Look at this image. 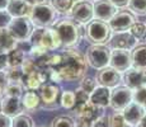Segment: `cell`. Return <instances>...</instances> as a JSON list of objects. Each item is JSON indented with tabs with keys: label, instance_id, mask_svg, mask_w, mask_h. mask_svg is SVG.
<instances>
[{
	"label": "cell",
	"instance_id": "1",
	"mask_svg": "<svg viewBox=\"0 0 146 127\" xmlns=\"http://www.w3.org/2000/svg\"><path fill=\"white\" fill-rule=\"evenodd\" d=\"M88 63L83 53L76 50H66L50 56V79L53 83L61 81H80L88 70Z\"/></svg>",
	"mask_w": 146,
	"mask_h": 127
},
{
	"label": "cell",
	"instance_id": "2",
	"mask_svg": "<svg viewBox=\"0 0 146 127\" xmlns=\"http://www.w3.org/2000/svg\"><path fill=\"white\" fill-rule=\"evenodd\" d=\"M57 32L62 47H74L80 42L81 37L85 35L84 25L78 23L72 18H64L58 21L53 27Z\"/></svg>",
	"mask_w": 146,
	"mask_h": 127
},
{
	"label": "cell",
	"instance_id": "3",
	"mask_svg": "<svg viewBox=\"0 0 146 127\" xmlns=\"http://www.w3.org/2000/svg\"><path fill=\"white\" fill-rule=\"evenodd\" d=\"M112 35H113V31L108 22L93 19L86 24L85 37L92 45H107Z\"/></svg>",
	"mask_w": 146,
	"mask_h": 127
},
{
	"label": "cell",
	"instance_id": "4",
	"mask_svg": "<svg viewBox=\"0 0 146 127\" xmlns=\"http://www.w3.org/2000/svg\"><path fill=\"white\" fill-rule=\"evenodd\" d=\"M32 46L43 47L48 51H56L61 49V41L55 28H36L29 38Z\"/></svg>",
	"mask_w": 146,
	"mask_h": 127
},
{
	"label": "cell",
	"instance_id": "5",
	"mask_svg": "<svg viewBox=\"0 0 146 127\" xmlns=\"http://www.w3.org/2000/svg\"><path fill=\"white\" fill-rule=\"evenodd\" d=\"M28 17L32 21L33 25H36L37 28H48L56 23L57 13L51 4L43 3V4L32 7Z\"/></svg>",
	"mask_w": 146,
	"mask_h": 127
},
{
	"label": "cell",
	"instance_id": "6",
	"mask_svg": "<svg viewBox=\"0 0 146 127\" xmlns=\"http://www.w3.org/2000/svg\"><path fill=\"white\" fill-rule=\"evenodd\" d=\"M111 52L112 50L108 45H92L86 50V63L95 70H100L106 66H109Z\"/></svg>",
	"mask_w": 146,
	"mask_h": 127
},
{
	"label": "cell",
	"instance_id": "7",
	"mask_svg": "<svg viewBox=\"0 0 146 127\" xmlns=\"http://www.w3.org/2000/svg\"><path fill=\"white\" fill-rule=\"evenodd\" d=\"M8 31L18 42L28 41L35 31V25L29 19V17H19V18L12 19Z\"/></svg>",
	"mask_w": 146,
	"mask_h": 127
},
{
	"label": "cell",
	"instance_id": "8",
	"mask_svg": "<svg viewBox=\"0 0 146 127\" xmlns=\"http://www.w3.org/2000/svg\"><path fill=\"white\" fill-rule=\"evenodd\" d=\"M38 90H40L41 103L43 104V107L48 109H55L61 104L60 100L62 92L56 83H44Z\"/></svg>",
	"mask_w": 146,
	"mask_h": 127
},
{
	"label": "cell",
	"instance_id": "9",
	"mask_svg": "<svg viewBox=\"0 0 146 127\" xmlns=\"http://www.w3.org/2000/svg\"><path fill=\"white\" fill-rule=\"evenodd\" d=\"M133 100V90L125 85H118L111 90L109 107L113 111H123Z\"/></svg>",
	"mask_w": 146,
	"mask_h": 127
},
{
	"label": "cell",
	"instance_id": "10",
	"mask_svg": "<svg viewBox=\"0 0 146 127\" xmlns=\"http://www.w3.org/2000/svg\"><path fill=\"white\" fill-rule=\"evenodd\" d=\"M102 114V108L97 107L92 102L83 107L79 112H75V123L76 127H92L93 123Z\"/></svg>",
	"mask_w": 146,
	"mask_h": 127
},
{
	"label": "cell",
	"instance_id": "11",
	"mask_svg": "<svg viewBox=\"0 0 146 127\" xmlns=\"http://www.w3.org/2000/svg\"><path fill=\"white\" fill-rule=\"evenodd\" d=\"M71 18L74 21H76L80 24H88L89 22H92L94 19V8L93 4L88 0H79L75 1L74 7L70 13Z\"/></svg>",
	"mask_w": 146,
	"mask_h": 127
},
{
	"label": "cell",
	"instance_id": "12",
	"mask_svg": "<svg viewBox=\"0 0 146 127\" xmlns=\"http://www.w3.org/2000/svg\"><path fill=\"white\" fill-rule=\"evenodd\" d=\"M135 22H136V17L130 10H117V13L112 17V19L108 23L111 25L113 33H117L130 31V28L135 24Z\"/></svg>",
	"mask_w": 146,
	"mask_h": 127
},
{
	"label": "cell",
	"instance_id": "13",
	"mask_svg": "<svg viewBox=\"0 0 146 127\" xmlns=\"http://www.w3.org/2000/svg\"><path fill=\"white\" fill-rule=\"evenodd\" d=\"M98 85L106 86V88L113 89L116 86H118L122 83V75L119 71H117L116 69H113L112 66H106L103 69L98 70L97 75H95Z\"/></svg>",
	"mask_w": 146,
	"mask_h": 127
},
{
	"label": "cell",
	"instance_id": "14",
	"mask_svg": "<svg viewBox=\"0 0 146 127\" xmlns=\"http://www.w3.org/2000/svg\"><path fill=\"white\" fill-rule=\"evenodd\" d=\"M109 66L116 69L119 72H125L132 67V56L131 51L128 50H119L113 49L111 52V61Z\"/></svg>",
	"mask_w": 146,
	"mask_h": 127
},
{
	"label": "cell",
	"instance_id": "15",
	"mask_svg": "<svg viewBox=\"0 0 146 127\" xmlns=\"http://www.w3.org/2000/svg\"><path fill=\"white\" fill-rule=\"evenodd\" d=\"M137 39L131 35L130 31L126 32H117L112 35L111 39L107 45L111 47V50L113 49H119V50H128L132 51L135 47L137 46Z\"/></svg>",
	"mask_w": 146,
	"mask_h": 127
},
{
	"label": "cell",
	"instance_id": "16",
	"mask_svg": "<svg viewBox=\"0 0 146 127\" xmlns=\"http://www.w3.org/2000/svg\"><path fill=\"white\" fill-rule=\"evenodd\" d=\"M122 83L125 86H127V88L132 90L146 86V70L131 67L127 71L123 72Z\"/></svg>",
	"mask_w": 146,
	"mask_h": 127
},
{
	"label": "cell",
	"instance_id": "17",
	"mask_svg": "<svg viewBox=\"0 0 146 127\" xmlns=\"http://www.w3.org/2000/svg\"><path fill=\"white\" fill-rule=\"evenodd\" d=\"M0 112H3L4 114L9 116L12 118L22 114L24 112L23 104H22V98L4 95L1 98V102H0Z\"/></svg>",
	"mask_w": 146,
	"mask_h": 127
},
{
	"label": "cell",
	"instance_id": "18",
	"mask_svg": "<svg viewBox=\"0 0 146 127\" xmlns=\"http://www.w3.org/2000/svg\"><path fill=\"white\" fill-rule=\"evenodd\" d=\"M94 8V18L100 21L109 22L112 17L117 13V7L111 0H97L93 4Z\"/></svg>",
	"mask_w": 146,
	"mask_h": 127
},
{
	"label": "cell",
	"instance_id": "19",
	"mask_svg": "<svg viewBox=\"0 0 146 127\" xmlns=\"http://www.w3.org/2000/svg\"><path fill=\"white\" fill-rule=\"evenodd\" d=\"M122 113H123V117H125L126 122H127L128 125L132 126V127H136L140 123V121L142 120V117L145 116L146 109H145L144 106H141V104H139V103H136V102L132 100L125 109H123Z\"/></svg>",
	"mask_w": 146,
	"mask_h": 127
},
{
	"label": "cell",
	"instance_id": "20",
	"mask_svg": "<svg viewBox=\"0 0 146 127\" xmlns=\"http://www.w3.org/2000/svg\"><path fill=\"white\" fill-rule=\"evenodd\" d=\"M47 75L46 70H37L35 72L24 75L23 80H22V85L27 90H38L47 81Z\"/></svg>",
	"mask_w": 146,
	"mask_h": 127
},
{
	"label": "cell",
	"instance_id": "21",
	"mask_svg": "<svg viewBox=\"0 0 146 127\" xmlns=\"http://www.w3.org/2000/svg\"><path fill=\"white\" fill-rule=\"evenodd\" d=\"M90 102L99 108L108 107L109 102H111V90H109V88H106L102 85L97 86L90 93Z\"/></svg>",
	"mask_w": 146,
	"mask_h": 127
},
{
	"label": "cell",
	"instance_id": "22",
	"mask_svg": "<svg viewBox=\"0 0 146 127\" xmlns=\"http://www.w3.org/2000/svg\"><path fill=\"white\" fill-rule=\"evenodd\" d=\"M31 7L26 0H10L8 4L7 10L13 18H19V17H28L31 13Z\"/></svg>",
	"mask_w": 146,
	"mask_h": 127
},
{
	"label": "cell",
	"instance_id": "23",
	"mask_svg": "<svg viewBox=\"0 0 146 127\" xmlns=\"http://www.w3.org/2000/svg\"><path fill=\"white\" fill-rule=\"evenodd\" d=\"M22 104L24 112H36L42 104L40 94L36 93V90H27L22 97Z\"/></svg>",
	"mask_w": 146,
	"mask_h": 127
},
{
	"label": "cell",
	"instance_id": "24",
	"mask_svg": "<svg viewBox=\"0 0 146 127\" xmlns=\"http://www.w3.org/2000/svg\"><path fill=\"white\" fill-rule=\"evenodd\" d=\"M132 56V67L146 70V43L137 45L131 52Z\"/></svg>",
	"mask_w": 146,
	"mask_h": 127
},
{
	"label": "cell",
	"instance_id": "25",
	"mask_svg": "<svg viewBox=\"0 0 146 127\" xmlns=\"http://www.w3.org/2000/svg\"><path fill=\"white\" fill-rule=\"evenodd\" d=\"M17 43H18V41L10 35L8 28L7 29H0V49L9 52V51L15 49Z\"/></svg>",
	"mask_w": 146,
	"mask_h": 127
},
{
	"label": "cell",
	"instance_id": "26",
	"mask_svg": "<svg viewBox=\"0 0 146 127\" xmlns=\"http://www.w3.org/2000/svg\"><path fill=\"white\" fill-rule=\"evenodd\" d=\"M76 0H50V4L56 10L57 14L61 15H69L71 13V9L74 7Z\"/></svg>",
	"mask_w": 146,
	"mask_h": 127
},
{
	"label": "cell",
	"instance_id": "27",
	"mask_svg": "<svg viewBox=\"0 0 146 127\" xmlns=\"http://www.w3.org/2000/svg\"><path fill=\"white\" fill-rule=\"evenodd\" d=\"M26 57V52L15 47L14 50L8 52V64H9V66H22Z\"/></svg>",
	"mask_w": 146,
	"mask_h": 127
},
{
	"label": "cell",
	"instance_id": "28",
	"mask_svg": "<svg viewBox=\"0 0 146 127\" xmlns=\"http://www.w3.org/2000/svg\"><path fill=\"white\" fill-rule=\"evenodd\" d=\"M90 102V94L86 93L85 90H83L79 86L76 90H75V107H74V113L75 112H79L81 108H83L85 104H88Z\"/></svg>",
	"mask_w": 146,
	"mask_h": 127
},
{
	"label": "cell",
	"instance_id": "29",
	"mask_svg": "<svg viewBox=\"0 0 146 127\" xmlns=\"http://www.w3.org/2000/svg\"><path fill=\"white\" fill-rule=\"evenodd\" d=\"M5 72H7L9 83H22V80L24 78L22 66H8L5 69Z\"/></svg>",
	"mask_w": 146,
	"mask_h": 127
},
{
	"label": "cell",
	"instance_id": "30",
	"mask_svg": "<svg viewBox=\"0 0 146 127\" xmlns=\"http://www.w3.org/2000/svg\"><path fill=\"white\" fill-rule=\"evenodd\" d=\"M128 10L135 15L144 17L146 15V0H130Z\"/></svg>",
	"mask_w": 146,
	"mask_h": 127
},
{
	"label": "cell",
	"instance_id": "31",
	"mask_svg": "<svg viewBox=\"0 0 146 127\" xmlns=\"http://www.w3.org/2000/svg\"><path fill=\"white\" fill-rule=\"evenodd\" d=\"M130 32L137 41H146V23L144 22H135Z\"/></svg>",
	"mask_w": 146,
	"mask_h": 127
},
{
	"label": "cell",
	"instance_id": "32",
	"mask_svg": "<svg viewBox=\"0 0 146 127\" xmlns=\"http://www.w3.org/2000/svg\"><path fill=\"white\" fill-rule=\"evenodd\" d=\"M24 86L22 85V83H9L8 86L5 88L4 95L8 97H15V98H22L24 94Z\"/></svg>",
	"mask_w": 146,
	"mask_h": 127
},
{
	"label": "cell",
	"instance_id": "33",
	"mask_svg": "<svg viewBox=\"0 0 146 127\" xmlns=\"http://www.w3.org/2000/svg\"><path fill=\"white\" fill-rule=\"evenodd\" d=\"M12 127H36V125L31 116L22 113L13 118Z\"/></svg>",
	"mask_w": 146,
	"mask_h": 127
},
{
	"label": "cell",
	"instance_id": "34",
	"mask_svg": "<svg viewBox=\"0 0 146 127\" xmlns=\"http://www.w3.org/2000/svg\"><path fill=\"white\" fill-rule=\"evenodd\" d=\"M60 103L65 109H74V107H75V92H72V90H65V92H62Z\"/></svg>",
	"mask_w": 146,
	"mask_h": 127
},
{
	"label": "cell",
	"instance_id": "35",
	"mask_svg": "<svg viewBox=\"0 0 146 127\" xmlns=\"http://www.w3.org/2000/svg\"><path fill=\"white\" fill-rule=\"evenodd\" d=\"M109 122H111V127H132L126 122L122 111H114L109 116Z\"/></svg>",
	"mask_w": 146,
	"mask_h": 127
},
{
	"label": "cell",
	"instance_id": "36",
	"mask_svg": "<svg viewBox=\"0 0 146 127\" xmlns=\"http://www.w3.org/2000/svg\"><path fill=\"white\" fill-rule=\"evenodd\" d=\"M51 127H76V123L69 116H57L52 120Z\"/></svg>",
	"mask_w": 146,
	"mask_h": 127
},
{
	"label": "cell",
	"instance_id": "37",
	"mask_svg": "<svg viewBox=\"0 0 146 127\" xmlns=\"http://www.w3.org/2000/svg\"><path fill=\"white\" fill-rule=\"evenodd\" d=\"M97 79H94V78H90V76H84L83 79L80 80V88L83 89V90H85L86 93H89L90 94L93 90L97 88Z\"/></svg>",
	"mask_w": 146,
	"mask_h": 127
},
{
	"label": "cell",
	"instance_id": "38",
	"mask_svg": "<svg viewBox=\"0 0 146 127\" xmlns=\"http://www.w3.org/2000/svg\"><path fill=\"white\" fill-rule=\"evenodd\" d=\"M22 70H23L24 75H27V74L35 72V71L41 70V69H38V66L35 63V60H33V59L29 56V57H26V60H24L23 64H22Z\"/></svg>",
	"mask_w": 146,
	"mask_h": 127
},
{
	"label": "cell",
	"instance_id": "39",
	"mask_svg": "<svg viewBox=\"0 0 146 127\" xmlns=\"http://www.w3.org/2000/svg\"><path fill=\"white\" fill-rule=\"evenodd\" d=\"M133 102L145 106L146 104V86L139 88L136 90H133Z\"/></svg>",
	"mask_w": 146,
	"mask_h": 127
},
{
	"label": "cell",
	"instance_id": "40",
	"mask_svg": "<svg viewBox=\"0 0 146 127\" xmlns=\"http://www.w3.org/2000/svg\"><path fill=\"white\" fill-rule=\"evenodd\" d=\"M12 19H13V17L10 15L7 9L0 10V29H7L9 27Z\"/></svg>",
	"mask_w": 146,
	"mask_h": 127
},
{
	"label": "cell",
	"instance_id": "41",
	"mask_svg": "<svg viewBox=\"0 0 146 127\" xmlns=\"http://www.w3.org/2000/svg\"><path fill=\"white\" fill-rule=\"evenodd\" d=\"M8 84H9V80H8L5 70L0 71V99L4 97V92H5V88L8 86Z\"/></svg>",
	"mask_w": 146,
	"mask_h": 127
},
{
	"label": "cell",
	"instance_id": "42",
	"mask_svg": "<svg viewBox=\"0 0 146 127\" xmlns=\"http://www.w3.org/2000/svg\"><path fill=\"white\" fill-rule=\"evenodd\" d=\"M92 127H111L109 116H100V117L93 123V126Z\"/></svg>",
	"mask_w": 146,
	"mask_h": 127
},
{
	"label": "cell",
	"instance_id": "43",
	"mask_svg": "<svg viewBox=\"0 0 146 127\" xmlns=\"http://www.w3.org/2000/svg\"><path fill=\"white\" fill-rule=\"evenodd\" d=\"M9 66L8 64V52L0 49V71H4Z\"/></svg>",
	"mask_w": 146,
	"mask_h": 127
},
{
	"label": "cell",
	"instance_id": "44",
	"mask_svg": "<svg viewBox=\"0 0 146 127\" xmlns=\"http://www.w3.org/2000/svg\"><path fill=\"white\" fill-rule=\"evenodd\" d=\"M13 118L0 112V127H12Z\"/></svg>",
	"mask_w": 146,
	"mask_h": 127
},
{
	"label": "cell",
	"instance_id": "45",
	"mask_svg": "<svg viewBox=\"0 0 146 127\" xmlns=\"http://www.w3.org/2000/svg\"><path fill=\"white\" fill-rule=\"evenodd\" d=\"M117 8H125V7H128V3L130 0H111Z\"/></svg>",
	"mask_w": 146,
	"mask_h": 127
},
{
	"label": "cell",
	"instance_id": "46",
	"mask_svg": "<svg viewBox=\"0 0 146 127\" xmlns=\"http://www.w3.org/2000/svg\"><path fill=\"white\" fill-rule=\"evenodd\" d=\"M26 1L31 5V7H35V5H40V4L46 3V0H26Z\"/></svg>",
	"mask_w": 146,
	"mask_h": 127
},
{
	"label": "cell",
	"instance_id": "47",
	"mask_svg": "<svg viewBox=\"0 0 146 127\" xmlns=\"http://www.w3.org/2000/svg\"><path fill=\"white\" fill-rule=\"evenodd\" d=\"M10 0H0V10H5L8 8Z\"/></svg>",
	"mask_w": 146,
	"mask_h": 127
},
{
	"label": "cell",
	"instance_id": "48",
	"mask_svg": "<svg viewBox=\"0 0 146 127\" xmlns=\"http://www.w3.org/2000/svg\"><path fill=\"white\" fill-rule=\"evenodd\" d=\"M136 127H146V113H145V116L142 117V120L140 121V123Z\"/></svg>",
	"mask_w": 146,
	"mask_h": 127
},
{
	"label": "cell",
	"instance_id": "49",
	"mask_svg": "<svg viewBox=\"0 0 146 127\" xmlns=\"http://www.w3.org/2000/svg\"><path fill=\"white\" fill-rule=\"evenodd\" d=\"M88 1H90V3H92V1H97V0H88Z\"/></svg>",
	"mask_w": 146,
	"mask_h": 127
},
{
	"label": "cell",
	"instance_id": "50",
	"mask_svg": "<svg viewBox=\"0 0 146 127\" xmlns=\"http://www.w3.org/2000/svg\"><path fill=\"white\" fill-rule=\"evenodd\" d=\"M144 107H145V109H146V104H145V106H144Z\"/></svg>",
	"mask_w": 146,
	"mask_h": 127
},
{
	"label": "cell",
	"instance_id": "51",
	"mask_svg": "<svg viewBox=\"0 0 146 127\" xmlns=\"http://www.w3.org/2000/svg\"><path fill=\"white\" fill-rule=\"evenodd\" d=\"M76 1H79V0H76Z\"/></svg>",
	"mask_w": 146,
	"mask_h": 127
}]
</instances>
